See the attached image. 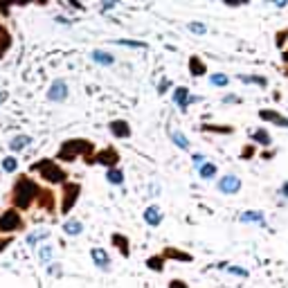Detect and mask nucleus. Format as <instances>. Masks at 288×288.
Wrapping results in <instances>:
<instances>
[{
	"label": "nucleus",
	"mask_w": 288,
	"mask_h": 288,
	"mask_svg": "<svg viewBox=\"0 0 288 288\" xmlns=\"http://www.w3.org/2000/svg\"><path fill=\"white\" fill-rule=\"evenodd\" d=\"M39 194H41V187L36 185L32 178L18 176L16 182H14V189H12V203H14V207H16V212L18 209L32 207L34 198H39Z\"/></svg>",
	"instance_id": "obj_1"
},
{
	"label": "nucleus",
	"mask_w": 288,
	"mask_h": 288,
	"mask_svg": "<svg viewBox=\"0 0 288 288\" xmlns=\"http://www.w3.org/2000/svg\"><path fill=\"white\" fill-rule=\"evenodd\" d=\"M92 149H95V144L88 142V140H68L59 149V160L70 162V160H75L77 155H86V160H90Z\"/></svg>",
	"instance_id": "obj_2"
},
{
	"label": "nucleus",
	"mask_w": 288,
	"mask_h": 288,
	"mask_svg": "<svg viewBox=\"0 0 288 288\" xmlns=\"http://www.w3.org/2000/svg\"><path fill=\"white\" fill-rule=\"evenodd\" d=\"M32 171L41 174V178H43V180H48V182H52V185H66L68 174L61 169L59 165H56L54 160H39V162H34Z\"/></svg>",
	"instance_id": "obj_3"
},
{
	"label": "nucleus",
	"mask_w": 288,
	"mask_h": 288,
	"mask_svg": "<svg viewBox=\"0 0 288 288\" xmlns=\"http://www.w3.org/2000/svg\"><path fill=\"white\" fill-rule=\"evenodd\" d=\"M23 228H25V221L16 209H5L0 214V232L12 234V232H20Z\"/></svg>",
	"instance_id": "obj_4"
},
{
	"label": "nucleus",
	"mask_w": 288,
	"mask_h": 288,
	"mask_svg": "<svg viewBox=\"0 0 288 288\" xmlns=\"http://www.w3.org/2000/svg\"><path fill=\"white\" fill-rule=\"evenodd\" d=\"M79 194H81V187L77 185V182H66V185H63V203H61V212H63V214L70 212V209L75 207Z\"/></svg>",
	"instance_id": "obj_5"
},
{
	"label": "nucleus",
	"mask_w": 288,
	"mask_h": 288,
	"mask_svg": "<svg viewBox=\"0 0 288 288\" xmlns=\"http://www.w3.org/2000/svg\"><path fill=\"white\" fill-rule=\"evenodd\" d=\"M119 162V153L115 149H104L99 151L95 158L88 160V165H104V167H115Z\"/></svg>",
	"instance_id": "obj_6"
},
{
	"label": "nucleus",
	"mask_w": 288,
	"mask_h": 288,
	"mask_svg": "<svg viewBox=\"0 0 288 288\" xmlns=\"http://www.w3.org/2000/svg\"><path fill=\"white\" fill-rule=\"evenodd\" d=\"M48 99L50 102H66L68 99V83L63 79H56V81H52V86H50V90H48Z\"/></svg>",
	"instance_id": "obj_7"
},
{
	"label": "nucleus",
	"mask_w": 288,
	"mask_h": 288,
	"mask_svg": "<svg viewBox=\"0 0 288 288\" xmlns=\"http://www.w3.org/2000/svg\"><path fill=\"white\" fill-rule=\"evenodd\" d=\"M241 189V180L237 176H225L218 180V191L223 194H237Z\"/></svg>",
	"instance_id": "obj_8"
},
{
	"label": "nucleus",
	"mask_w": 288,
	"mask_h": 288,
	"mask_svg": "<svg viewBox=\"0 0 288 288\" xmlns=\"http://www.w3.org/2000/svg\"><path fill=\"white\" fill-rule=\"evenodd\" d=\"M90 257H92V261H95L97 268H102V270H108V268H111V259H108V252H106V250L92 248V250H90Z\"/></svg>",
	"instance_id": "obj_9"
},
{
	"label": "nucleus",
	"mask_w": 288,
	"mask_h": 288,
	"mask_svg": "<svg viewBox=\"0 0 288 288\" xmlns=\"http://www.w3.org/2000/svg\"><path fill=\"white\" fill-rule=\"evenodd\" d=\"M111 133L115 135V138H129L131 129H129V124L124 122V119H115V122H111Z\"/></svg>",
	"instance_id": "obj_10"
},
{
	"label": "nucleus",
	"mask_w": 288,
	"mask_h": 288,
	"mask_svg": "<svg viewBox=\"0 0 288 288\" xmlns=\"http://www.w3.org/2000/svg\"><path fill=\"white\" fill-rule=\"evenodd\" d=\"M144 221L149 223V225H160V221H162V212H160V207H155V205L146 207V209H144Z\"/></svg>",
	"instance_id": "obj_11"
},
{
	"label": "nucleus",
	"mask_w": 288,
	"mask_h": 288,
	"mask_svg": "<svg viewBox=\"0 0 288 288\" xmlns=\"http://www.w3.org/2000/svg\"><path fill=\"white\" fill-rule=\"evenodd\" d=\"M9 48H12V34H9V29L5 25H0V59H3Z\"/></svg>",
	"instance_id": "obj_12"
},
{
	"label": "nucleus",
	"mask_w": 288,
	"mask_h": 288,
	"mask_svg": "<svg viewBox=\"0 0 288 288\" xmlns=\"http://www.w3.org/2000/svg\"><path fill=\"white\" fill-rule=\"evenodd\" d=\"M63 232L68 237H79L83 232V225H81V221H77V218H70V221L63 223Z\"/></svg>",
	"instance_id": "obj_13"
},
{
	"label": "nucleus",
	"mask_w": 288,
	"mask_h": 288,
	"mask_svg": "<svg viewBox=\"0 0 288 288\" xmlns=\"http://www.w3.org/2000/svg\"><path fill=\"white\" fill-rule=\"evenodd\" d=\"M39 205L43 207V209H48V212L54 209V196H52L50 189H41V194H39Z\"/></svg>",
	"instance_id": "obj_14"
},
{
	"label": "nucleus",
	"mask_w": 288,
	"mask_h": 288,
	"mask_svg": "<svg viewBox=\"0 0 288 288\" xmlns=\"http://www.w3.org/2000/svg\"><path fill=\"white\" fill-rule=\"evenodd\" d=\"M50 237V230L48 228H39V230H34L32 234H27V245H36L39 241H45Z\"/></svg>",
	"instance_id": "obj_15"
},
{
	"label": "nucleus",
	"mask_w": 288,
	"mask_h": 288,
	"mask_svg": "<svg viewBox=\"0 0 288 288\" xmlns=\"http://www.w3.org/2000/svg\"><path fill=\"white\" fill-rule=\"evenodd\" d=\"M90 59L95 61V63H99V66H113V61H115L113 56L108 54V52H102V50H95V52H92Z\"/></svg>",
	"instance_id": "obj_16"
},
{
	"label": "nucleus",
	"mask_w": 288,
	"mask_h": 288,
	"mask_svg": "<svg viewBox=\"0 0 288 288\" xmlns=\"http://www.w3.org/2000/svg\"><path fill=\"white\" fill-rule=\"evenodd\" d=\"M174 102L178 104L180 108H187V104H189V90L187 88H176V92H174Z\"/></svg>",
	"instance_id": "obj_17"
},
{
	"label": "nucleus",
	"mask_w": 288,
	"mask_h": 288,
	"mask_svg": "<svg viewBox=\"0 0 288 288\" xmlns=\"http://www.w3.org/2000/svg\"><path fill=\"white\" fill-rule=\"evenodd\" d=\"M27 144H32V138H29V135H16V138L9 142V149L12 151H23Z\"/></svg>",
	"instance_id": "obj_18"
},
{
	"label": "nucleus",
	"mask_w": 288,
	"mask_h": 288,
	"mask_svg": "<svg viewBox=\"0 0 288 288\" xmlns=\"http://www.w3.org/2000/svg\"><path fill=\"white\" fill-rule=\"evenodd\" d=\"M261 119H270V122H275L277 126H288V119L281 117V115L272 113V111H261Z\"/></svg>",
	"instance_id": "obj_19"
},
{
	"label": "nucleus",
	"mask_w": 288,
	"mask_h": 288,
	"mask_svg": "<svg viewBox=\"0 0 288 288\" xmlns=\"http://www.w3.org/2000/svg\"><path fill=\"white\" fill-rule=\"evenodd\" d=\"M189 72H191V77L205 75V63H203V61H198L196 56H191V59H189Z\"/></svg>",
	"instance_id": "obj_20"
},
{
	"label": "nucleus",
	"mask_w": 288,
	"mask_h": 288,
	"mask_svg": "<svg viewBox=\"0 0 288 288\" xmlns=\"http://www.w3.org/2000/svg\"><path fill=\"white\" fill-rule=\"evenodd\" d=\"M52 257H54V248H52V245H41L39 248V261L41 264H50Z\"/></svg>",
	"instance_id": "obj_21"
},
{
	"label": "nucleus",
	"mask_w": 288,
	"mask_h": 288,
	"mask_svg": "<svg viewBox=\"0 0 288 288\" xmlns=\"http://www.w3.org/2000/svg\"><path fill=\"white\" fill-rule=\"evenodd\" d=\"M106 180L111 182V185H122V182H124V174L119 169H108Z\"/></svg>",
	"instance_id": "obj_22"
},
{
	"label": "nucleus",
	"mask_w": 288,
	"mask_h": 288,
	"mask_svg": "<svg viewBox=\"0 0 288 288\" xmlns=\"http://www.w3.org/2000/svg\"><path fill=\"white\" fill-rule=\"evenodd\" d=\"M113 243L119 248V252H122L124 257H129V241L122 237V234H113Z\"/></svg>",
	"instance_id": "obj_23"
},
{
	"label": "nucleus",
	"mask_w": 288,
	"mask_h": 288,
	"mask_svg": "<svg viewBox=\"0 0 288 288\" xmlns=\"http://www.w3.org/2000/svg\"><path fill=\"white\" fill-rule=\"evenodd\" d=\"M171 140H174L176 146H180V149H189V140H187L180 131H171Z\"/></svg>",
	"instance_id": "obj_24"
},
{
	"label": "nucleus",
	"mask_w": 288,
	"mask_h": 288,
	"mask_svg": "<svg viewBox=\"0 0 288 288\" xmlns=\"http://www.w3.org/2000/svg\"><path fill=\"white\" fill-rule=\"evenodd\" d=\"M146 266H149L151 270H162V266H165V257H153V259H149L146 261Z\"/></svg>",
	"instance_id": "obj_25"
},
{
	"label": "nucleus",
	"mask_w": 288,
	"mask_h": 288,
	"mask_svg": "<svg viewBox=\"0 0 288 288\" xmlns=\"http://www.w3.org/2000/svg\"><path fill=\"white\" fill-rule=\"evenodd\" d=\"M241 221H257V223H261V221H264V214H261V212H245L243 216H241Z\"/></svg>",
	"instance_id": "obj_26"
},
{
	"label": "nucleus",
	"mask_w": 288,
	"mask_h": 288,
	"mask_svg": "<svg viewBox=\"0 0 288 288\" xmlns=\"http://www.w3.org/2000/svg\"><path fill=\"white\" fill-rule=\"evenodd\" d=\"M214 174H216V165H203L201 167V176L205 178V180H207V178H212Z\"/></svg>",
	"instance_id": "obj_27"
},
{
	"label": "nucleus",
	"mask_w": 288,
	"mask_h": 288,
	"mask_svg": "<svg viewBox=\"0 0 288 288\" xmlns=\"http://www.w3.org/2000/svg\"><path fill=\"white\" fill-rule=\"evenodd\" d=\"M16 167H18L16 158H5V160H3V169L9 171V174H12V171H16Z\"/></svg>",
	"instance_id": "obj_28"
},
{
	"label": "nucleus",
	"mask_w": 288,
	"mask_h": 288,
	"mask_svg": "<svg viewBox=\"0 0 288 288\" xmlns=\"http://www.w3.org/2000/svg\"><path fill=\"white\" fill-rule=\"evenodd\" d=\"M252 140L254 142H261V144H270V138L266 135V131H257V133H252Z\"/></svg>",
	"instance_id": "obj_29"
},
{
	"label": "nucleus",
	"mask_w": 288,
	"mask_h": 288,
	"mask_svg": "<svg viewBox=\"0 0 288 288\" xmlns=\"http://www.w3.org/2000/svg\"><path fill=\"white\" fill-rule=\"evenodd\" d=\"M209 81H212L214 86H228V77L225 75H212L209 77Z\"/></svg>",
	"instance_id": "obj_30"
},
{
	"label": "nucleus",
	"mask_w": 288,
	"mask_h": 288,
	"mask_svg": "<svg viewBox=\"0 0 288 288\" xmlns=\"http://www.w3.org/2000/svg\"><path fill=\"white\" fill-rule=\"evenodd\" d=\"M189 32H194V34H205L207 27L203 23H189Z\"/></svg>",
	"instance_id": "obj_31"
},
{
	"label": "nucleus",
	"mask_w": 288,
	"mask_h": 288,
	"mask_svg": "<svg viewBox=\"0 0 288 288\" xmlns=\"http://www.w3.org/2000/svg\"><path fill=\"white\" fill-rule=\"evenodd\" d=\"M117 45H129V48H146L144 43H138V41H117Z\"/></svg>",
	"instance_id": "obj_32"
},
{
	"label": "nucleus",
	"mask_w": 288,
	"mask_h": 288,
	"mask_svg": "<svg viewBox=\"0 0 288 288\" xmlns=\"http://www.w3.org/2000/svg\"><path fill=\"white\" fill-rule=\"evenodd\" d=\"M243 81L248 83H259V86H266V79H261V77H241Z\"/></svg>",
	"instance_id": "obj_33"
},
{
	"label": "nucleus",
	"mask_w": 288,
	"mask_h": 288,
	"mask_svg": "<svg viewBox=\"0 0 288 288\" xmlns=\"http://www.w3.org/2000/svg\"><path fill=\"white\" fill-rule=\"evenodd\" d=\"M12 241H14V237H3V239H0V252H3V250L7 248V245L12 243Z\"/></svg>",
	"instance_id": "obj_34"
},
{
	"label": "nucleus",
	"mask_w": 288,
	"mask_h": 288,
	"mask_svg": "<svg viewBox=\"0 0 288 288\" xmlns=\"http://www.w3.org/2000/svg\"><path fill=\"white\" fill-rule=\"evenodd\" d=\"M230 272H232V275H234V272H237V275H241V277H245V275H248V272H245L243 268H239V266H230Z\"/></svg>",
	"instance_id": "obj_35"
},
{
	"label": "nucleus",
	"mask_w": 288,
	"mask_h": 288,
	"mask_svg": "<svg viewBox=\"0 0 288 288\" xmlns=\"http://www.w3.org/2000/svg\"><path fill=\"white\" fill-rule=\"evenodd\" d=\"M203 162H205V155H194V165H196V169H201Z\"/></svg>",
	"instance_id": "obj_36"
},
{
	"label": "nucleus",
	"mask_w": 288,
	"mask_h": 288,
	"mask_svg": "<svg viewBox=\"0 0 288 288\" xmlns=\"http://www.w3.org/2000/svg\"><path fill=\"white\" fill-rule=\"evenodd\" d=\"M169 288H187V284H185V281H171V284H169Z\"/></svg>",
	"instance_id": "obj_37"
},
{
	"label": "nucleus",
	"mask_w": 288,
	"mask_h": 288,
	"mask_svg": "<svg viewBox=\"0 0 288 288\" xmlns=\"http://www.w3.org/2000/svg\"><path fill=\"white\" fill-rule=\"evenodd\" d=\"M59 270H61L59 266H50V270H48V272H50V275H59Z\"/></svg>",
	"instance_id": "obj_38"
},
{
	"label": "nucleus",
	"mask_w": 288,
	"mask_h": 288,
	"mask_svg": "<svg viewBox=\"0 0 288 288\" xmlns=\"http://www.w3.org/2000/svg\"><path fill=\"white\" fill-rule=\"evenodd\" d=\"M5 99H7V92H5V90H3V88H0V104H3V102H5Z\"/></svg>",
	"instance_id": "obj_39"
},
{
	"label": "nucleus",
	"mask_w": 288,
	"mask_h": 288,
	"mask_svg": "<svg viewBox=\"0 0 288 288\" xmlns=\"http://www.w3.org/2000/svg\"><path fill=\"white\" fill-rule=\"evenodd\" d=\"M281 191H284V194H286V196H288V182H286V185H284V187H281Z\"/></svg>",
	"instance_id": "obj_40"
},
{
	"label": "nucleus",
	"mask_w": 288,
	"mask_h": 288,
	"mask_svg": "<svg viewBox=\"0 0 288 288\" xmlns=\"http://www.w3.org/2000/svg\"><path fill=\"white\" fill-rule=\"evenodd\" d=\"M284 61H288V50H286V54H284Z\"/></svg>",
	"instance_id": "obj_41"
}]
</instances>
